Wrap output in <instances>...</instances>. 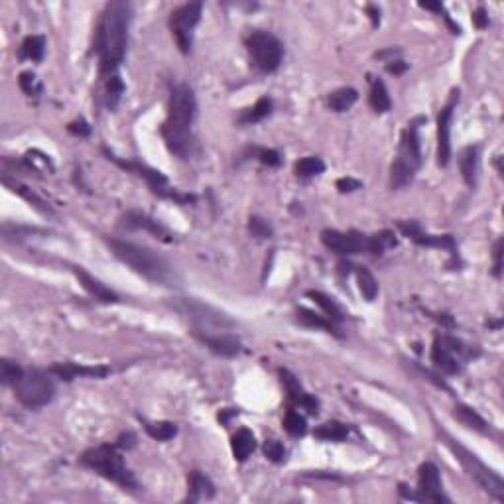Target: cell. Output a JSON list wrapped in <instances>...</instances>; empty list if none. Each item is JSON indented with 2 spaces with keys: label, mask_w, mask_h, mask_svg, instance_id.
<instances>
[{
  "label": "cell",
  "mask_w": 504,
  "mask_h": 504,
  "mask_svg": "<svg viewBox=\"0 0 504 504\" xmlns=\"http://www.w3.org/2000/svg\"><path fill=\"white\" fill-rule=\"evenodd\" d=\"M106 242L120 262L130 266V270H134L136 274L144 276L150 282L162 284V286H172V282L175 280L172 264L164 256H159L158 252L128 242V240L106 239Z\"/></svg>",
  "instance_id": "3"
},
{
  "label": "cell",
  "mask_w": 504,
  "mask_h": 504,
  "mask_svg": "<svg viewBox=\"0 0 504 504\" xmlns=\"http://www.w3.org/2000/svg\"><path fill=\"white\" fill-rule=\"evenodd\" d=\"M67 130L71 134H75V136H89V134H91V126L81 119L75 120V122H71V124L67 126Z\"/></svg>",
  "instance_id": "46"
},
{
  "label": "cell",
  "mask_w": 504,
  "mask_h": 504,
  "mask_svg": "<svg viewBox=\"0 0 504 504\" xmlns=\"http://www.w3.org/2000/svg\"><path fill=\"white\" fill-rule=\"evenodd\" d=\"M124 93V83L119 75H110L105 85V103L108 108H115L119 105L120 97Z\"/></svg>",
  "instance_id": "38"
},
{
  "label": "cell",
  "mask_w": 504,
  "mask_h": 504,
  "mask_svg": "<svg viewBox=\"0 0 504 504\" xmlns=\"http://www.w3.org/2000/svg\"><path fill=\"white\" fill-rule=\"evenodd\" d=\"M492 258H494V276L501 278V270H503V239H498L494 242Z\"/></svg>",
  "instance_id": "45"
},
{
  "label": "cell",
  "mask_w": 504,
  "mask_h": 504,
  "mask_svg": "<svg viewBox=\"0 0 504 504\" xmlns=\"http://www.w3.org/2000/svg\"><path fill=\"white\" fill-rule=\"evenodd\" d=\"M46 53V40L43 36H28L20 46V59H32L41 61Z\"/></svg>",
  "instance_id": "32"
},
{
  "label": "cell",
  "mask_w": 504,
  "mask_h": 504,
  "mask_svg": "<svg viewBox=\"0 0 504 504\" xmlns=\"http://www.w3.org/2000/svg\"><path fill=\"white\" fill-rule=\"evenodd\" d=\"M246 48L251 53V59L254 66L264 73L276 71L284 57V46L282 41L264 30H254L246 38Z\"/></svg>",
  "instance_id": "9"
},
{
  "label": "cell",
  "mask_w": 504,
  "mask_h": 504,
  "mask_svg": "<svg viewBox=\"0 0 504 504\" xmlns=\"http://www.w3.org/2000/svg\"><path fill=\"white\" fill-rule=\"evenodd\" d=\"M18 83H20V89L24 91L26 95H30V97H38V95L41 93V83L40 79L32 73V71H24V73H20V79H18Z\"/></svg>",
  "instance_id": "40"
},
{
  "label": "cell",
  "mask_w": 504,
  "mask_h": 504,
  "mask_svg": "<svg viewBox=\"0 0 504 504\" xmlns=\"http://www.w3.org/2000/svg\"><path fill=\"white\" fill-rule=\"evenodd\" d=\"M249 231L252 233V237H256V239H270L272 237V226L268 225L264 219H260V217H251Z\"/></svg>",
  "instance_id": "42"
},
{
  "label": "cell",
  "mask_w": 504,
  "mask_h": 504,
  "mask_svg": "<svg viewBox=\"0 0 504 504\" xmlns=\"http://www.w3.org/2000/svg\"><path fill=\"white\" fill-rule=\"evenodd\" d=\"M357 284L358 290H360L362 298H365L367 302H374V300H376V295H378V282H376V278L372 276L367 268H362V266H358L357 268Z\"/></svg>",
  "instance_id": "33"
},
{
  "label": "cell",
  "mask_w": 504,
  "mask_h": 504,
  "mask_svg": "<svg viewBox=\"0 0 504 504\" xmlns=\"http://www.w3.org/2000/svg\"><path fill=\"white\" fill-rule=\"evenodd\" d=\"M422 119L410 122L404 133L400 136V148L398 156L394 159L392 168H390V186L392 189H402V187L410 186L416 177V172L422 166V146H420V124Z\"/></svg>",
  "instance_id": "5"
},
{
  "label": "cell",
  "mask_w": 504,
  "mask_h": 504,
  "mask_svg": "<svg viewBox=\"0 0 504 504\" xmlns=\"http://www.w3.org/2000/svg\"><path fill=\"white\" fill-rule=\"evenodd\" d=\"M24 374V369L18 365V362H14V360H8V358H2V362H0V378H2V382L4 385H16L18 382V378Z\"/></svg>",
  "instance_id": "39"
},
{
  "label": "cell",
  "mask_w": 504,
  "mask_h": 504,
  "mask_svg": "<svg viewBox=\"0 0 504 504\" xmlns=\"http://www.w3.org/2000/svg\"><path fill=\"white\" fill-rule=\"evenodd\" d=\"M398 229L404 237L414 240L416 244L429 246V249H445V251H449L453 260H457V244L452 235H427L416 221H400Z\"/></svg>",
  "instance_id": "14"
},
{
  "label": "cell",
  "mask_w": 504,
  "mask_h": 504,
  "mask_svg": "<svg viewBox=\"0 0 504 504\" xmlns=\"http://www.w3.org/2000/svg\"><path fill=\"white\" fill-rule=\"evenodd\" d=\"M272 108H274L272 99H270V97H262V99L256 101V105L242 110V115L239 117V122L240 124H254V122H260V120H264L266 117L272 115Z\"/></svg>",
  "instance_id": "26"
},
{
  "label": "cell",
  "mask_w": 504,
  "mask_h": 504,
  "mask_svg": "<svg viewBox=\"0 0 504 504\" xmlns=\"http://www.w3.org/2000/svg\"><path fill=\"white\" fill-rule=\"evenodd\" d=\"M313 436L321 441H343L349 436V427L341 422H325L313 432Z\"/></svg>",
  "instance_id": "31"
},
{
  "label": "cell",
  "mask_w": 504,
  "mask_h": 504,
  "mask_svg": "<svg viewBox=\"0 0 504 504\" xmlns=\"http://www.w3.org/2000/svg\"><path fill=\"white\" fill-rule=\"evenodd\" d=\"M264 455L272 463H284L286 461V447L280 443L278 439H266Z\"/></svg>",
  "instance_id": "41"
},
{
  "label": "cell",
  "mask_w": 504,
  "mask_h": 504,
  "mask_svg": "<svg viewBox=\"0 0 504 504\" xmlns=\"http://www.w3.org/2000/svg\"><path fill=\"white\" fill-rule=\"evenodd\" d=\"M420 6L425 8V10H434V12H445V8H443V4L441 2H420Z\"/></svg>",
  "instance_id": "49"
},
{
  "label": "cell",
  "mask_w": 504,
  "mask_h": 504,
  "mask_svg": "<svg viewBox=\"0 0 504 504\" xmlns=\"http://www.w3.org/2000/svg\"><path fill=\"white\" fill-rule=\"evenodd\" d=\"M307 295L316 302V304L323 309V313H325V318L331 319L333 323L337 325V323H341L343 319H345V311L341 309V305L337 304L333 298L329 295H325V293L321 292H307Z\"/></svg>",
  "instance_id": "27"
},
{
  "label": "cell",
  "mask_w": 504,
  "mask_h": 504,
  "mask_svg": "<svg viewBox=\"0 0 504 504\" xmlns=\"http://www.w3.org/2000/svg\"><path fill=\"white\" fill-rule=\"evenodd\" d=\"M360 187H362V184L358 180H355V177H341V180H337V189L341 193H353V191H357Z\"/></svg>",
  "instance_id": "43"
},
{
  "label": "cell",
  "mask_w": 504,
  "mask_h": 504,
  "mask_svg": "<svg viewBox=\"0 0 504 504\" xmlns=\"http://www.w3.org/2000/svg\"><path fill=\"white\" fill-rule=\"evenodd\" d=\"M103 152L106 154V158L113 159V162H115L117 166H120L122 170H128V172L136 173L138 177H142V180L148 184V187H150V191H152L154 195L162 197V200H170L173 201V203H177V205H186V203H193V201H195V195L175 191V189L168 184V177H166L162 172H158V170L150 168L146 164H140V162H126V159L117 158V156L110 154L108 150H103Z\"/></svg>",
  "instance_id": "6"
},
{
  "label": "cell",
  "mask_w": 504,
  "mask_h": 504,
  "mask_svg": "<svg viewBox=\"0 0 504 504\" xmlns=\"http://www.w3.org/2000/svg\"><path fill=\"white\" fill-rule=\"evenodd\" d=\"M280 376H282V385H284L286 392H288V398L292 400L295 406H302V408L309 411V414H318L319 410L318 398H313L311 394L305 392L304 386L300 385V380L293 376L292 372L282 369V371H280Z\"/></svg>",
  "instance_id": "18"
},
{
  "label": "cell",
  "mask_w": 504,
  "mask_h": 504,
  "mask_svg": "<svg viewBox=\"0 0 504 504\" xmlns=\"http://www.w3.org/2000/svg\"><path fill=\"white\" fill-rule=\"evenodd\" d=\"M295 319H298L302 325H305V327H311V329H321V331L333 333V335H337V337H339L337 325L333 323L331 319H327L325 316H319V313L311 311V309L298 307V311H295Z\"/></svg>",
  "instance_id": "24"
},
{
  "label": "cell",
  "mask_w": 504,
  "mask_h": 504,
  "mask_svg": "<svg viewBox=\"0 0 504 504\" xmlns=\"http://www.w3.org/2000/svg\"><path fill=\"white\" fill-rule=\"evenodd\" d=\"M14 394L26 408L32 410L50 404L55 394V385L50 376V371H24V374L14 385Z\"/></svg>",
  "instance_id": "7"
},
{
  "label": "cell",
  "mask_w": 504,
  "mask_h": 504,
  "mask_svg": "<svg viewBox=\"0 0 504 504\" xmlns=\"http://www.w3.org/2000/svg\"><path fill=\"white\" fill-rule=\"evenodd\" d=\"M406 69H408V64H404V61H394V59H392V61L386 64V71H388V73H394V75H402Z\"/></svg>",
  "instance_id": "48"
},
{
  "label": "cell",
  "mask_w": 504,
  "mask_h": 504,
  "mask_svg": "<svg viewBox=\"0 0 504 504\" xmlns=\"http://www.w3.org/2000/svg\"><path fill=\"white\" fill-rule=\"evenodd\" d=\"M475 355L473 349L465 345L461 339L452 337V335H436L434 345H432V362L436 365L445 374H457L463 371V365L467 358Z\"/></svg>",
  "instance_id": "8"
},
{
  "label": "cell",
  "mask_w": 504,
  "mask_h": 504,
  "mask_svg": "<svg viewBox=\"0 0 504 504\" xmlns=\"http://www.w3.org/2000/svg\"><path fill=\"white\" fill-rule=\"evenodd\" d=\"M325 172V164L318 156H305L300 162H295V175L298 177H316L319 173Z\"/></svg>",
  "instance_id": "35"
},
{
  "label": "cell",
  "mask_w": 504,
  "mask_h": 504,
  "mask_svg": "<svg viewBox=\"0 0 504 504\" xmlns=\"http://www.w3.org/2000/svg\"><path fill=\"white\" fill-rule=\"evenodd\" d=\"M110 372L105 365H95V367H85V365H75V362H59L50 367V374H55L61 380H73V378H105Z\"/></svg>",
  "instance_id": "17"
},
{
  "label": "cell",
  "mask_w": 504,
  "mask_h": 504,
  "mask_svg": "<svg viewBox=\"0 0 504 504\" xmlns=\"http://www.w3.org/2000/svg\"><path fill=\"white\" fill-rule=\"evenodd\" d=\"M144 429L150 438L158 441H170L177 436V425L173 422H144Z\"/></svg>",
  "instance_id": "36"
},
{
  "label": "cell",
  "mask_w": 504,
  "mask_h": 504,
  "mask_svg": "<svg viewBox=\"0 0 504 504\" xmlns=\"http://www.w3.org/2000/svg\"><path fill=\"white\" fill-rule=\"evenodd\" d=\"M459 168L463 173L465 184L469 187L477 186V172H478V148L467 146L459 156Z\"/></svg>",
  "instance_id": "23"
},
{
  "label": "cell",
  "mask_w": 504,
  "mask_h": 504,
  "mask_svg": "<svg viewBox=\"0 0 504 504\" xmlns=\"http://www.w3.org/2000/svg\"><path fill=\"white\" fill-rule=\"evenodd\" d=\"M418 494L422 503H449V498L443 494L439 469L432 461H425L418 471Z\"/></svg>",
  "instance_id": "15"
},
{
  "label": "cell",
  "mask_w": 504,
  "mask_h": 504,
  "mask_svg": "<svg viewBox=\"0 0 504 504\" xmlns=\"http://www.w3.org/2000/svg\"><path fill=\"white\" fill-rule=\"evenodd\" d=\"M2 182H4V186L10 187V191L18 193L20 197H24V200H26L30 205H34V207H36L38 211L50 213V207H46V203H43V201H41L40 197H38V195H36V193L32 191V189H28L26 186H22L20 182H12V180H10L8 175H4V180H2Z\"/></svg>",
  "instance_id": "34"
},
{
  "label": "cell",
  "mask_w": 504,
  "mask_h": 504,
  "mask_svg": "<svg viewBox=\"0 0 504 504\" xmlns=\"http://www.w3.org/2000/svg\"><path fill=\"white\" fill-rule=\"evenodd\" d=\"M453 416H455L461 424L467 425V427H471V429H475V432H481V434H487V432H489L487 420H485L481 414H477V411L473 410V408L465 406V404H457L455 410H453Z\"/></svg>",
  "instance_id": "25"
},
{
  "label": "cell",
  "mask_w": 504,
  "mask_h": 504,
  "mask_svg": "<svg viewBox=\"0 0 504 504\" xmlns=\"http://www.w3.org/2000/svg\"><path fill=\"white\" fill-rule=\"evenodd\" d=\"M396 244H398V240H396V235L392 231H380V233L369 237V254L380 256L386 251L394 249Z\"/></svg>",
  "instance_id": "30"
},
{
  "label": "cell",
  "mask_w": 504,
  "mask_h": 504,
  "mask_svg": "<svg viewBox=\"0 0 504 504\" xmlns=\"http://www.w3.org/2000/svg\"><path fill=\"white\" fill-rule=\"evenodd\" d=\"M231 449H233V455L237 461H246L251 457V453L256 449V438L252 434L251 429L242 427L239 429L233 439H231Z\"/></svg>",
  "instance_id": "22"
},
{
  "label": "cell",
  "mask_w": 504,
  "mask_h": 504,
  "mask_svg": "<svg viewBox=\"0 0 504 504\" xmlns=\"http://www.w3.org/2000/svg\"><path fill=\"white\" fill-rule=\"evenodd\" d=\"M473 24L477 28L489 26V16H487V10H485L483 6H478L477 10L473 12Z\"/></svg>",
  "instance_id": "47"
},
{
  "label": "cell",
  "mask_w": 504,
  "mask_h": 504,
  "mask_svg": "<svg viewBox=\"0 0 504 504\" xmlns=\"http://www.w3.org/2000/svg\"><path fill=\"white\" fill-rule=\"evenodd\" d=\"M357 89H353V87H341V89H337V91H333L329 95L327 103H329V108L335 110V113H345V110H349L351 106L357 103Z\"/></svg>",
  "instance_id": "28"
},
{
  "label": "cell",
  "mask_w": 504,
  "mask_h": 504,
  "mask_svg": "<svg viewBox=\"0 0 504 504\" xmlns=\"http://www.w3.org/2000/svg\"><path fill=\"white\" fill-rule=\"evenodd\" d=\"M201 12H203V2H187L177 6L170 18V28H172L173 38L182 53L191 52L193 46V32L200 24Z\"/></svg>",
  "instance_id": "11"
},
{
  "label": "cell",
  "mask_w": 504,
  "mask_h": 504,
  "mask_svg": "<svg viewBox=\"0 0 504 504\" xmlns=\"http://www.w3.org/2000/svg\"><path fill=\"white\" fill-rule=\"evenodd\" d=\"M369 103L371 106L376 110V113H388L390 106H392V101H390V95H388V89H386L385 81L380 79H372L371 81V95H369Z\"/></svg>",
  "instance_id": "29"
},
{
  "label": "cell",
  "mask_w": 504,
  "mask_h": 504,
  "mask_svg": "<svg viewBox=\"0 0 504 504\" xmlns=\"http://www.w3.org/2000/svg\"><path fill=\"white\" fill-rule=\"evenodd\" d=\"M215 496V485L211 478L205 477L201 471H193L189 475V503H197L201 498H213Z\"/></svg>",
  "instance_id": "21"
},
{
  "label": "cell",
  "mask_w": 504,
  "mask_h": 504,
  "mask_svg": "<svg viewBox=\"0 0 504 504\" xmlns=\"http://www.w3.org/2000/svg\"><path fill=\"white\" fill-rule=\"evenodd\" d=\"M321 242L339 256H351V254H369V237L360 235L357 231L341 233L335 229H325L321 233Z\"/></svg>",
  "instance_id": "12"
},
{
  "label": "cell",
  "mask_w": 504,
  "mask_h": 504,
  "mask_svg": "<svg viewBox=\"0 0 504 504\" xmlns=\"http://www.w3.org/2000/svg\"><path fill=\"white\" fill-rule=\"evenodd\" d=\"M367 10H369V14H371V18H372V24L374 26H378V22H380V10L376 8V6H367Z\"/></svg>",
  "instance_id": "50"
},
{
  "label": "cell",
  "mask_w": 504,
  "mask_h": 504,
  "mask_svg": "<svg viewBox=\"0 0 504 504\" xmlns=\"http://www.w3.org/2000/svg\"><path fill=\"white\" fill-rule=\"evenodd\" d=\"M122 225L126 229H138V231H148L150 235H154L156 239L162 242H172L173 235L168 226H164L154 217H150L146 213L128 211L122 217Z\"/></svg>",
  "instance_id": "16"
},
{
  "label": "cell",
  "mask_w": 504,
  "mask_h": 504,
  "mask_svg": "<svg viewBox=\"0 0 504 504\" xmlns=\"http://www.w3.org/2000/svg\"><path fill=\"white\" fill-rule=\"evenodd\" d=\"M130 4L128 2H108L101 14L97 34H95V53L99 57V67L103 75L115 73L124 59L130 26Z\"/></svg>",
  "instance_id": "1"
},
{
  "label": "cell",
  "mask_w": 504,
  "mask_h": 504,
  "mask_svg": "<svg viewBox=\"0 0 504 504\" xmlns=\"http://www.w3.org/2000/svg\"><path fill=\"white\" fill-rule=\"evenodd\" d=\"M81 463L93 469L95 473H99L106 481L119 485L124 491H134V489L140 487L133 471L124 465V457H122L117 443H113V445L103 443V445L87 449L81 455Z\"/></svg>",
  "instance_id": "4"
},
{
  "label": "cell",
  "mask_w": 504,
  "mask_h": 504,
  "mask_svg": "<svg viewBox=\"0 0 504 504\" xmlns=\"http://www.w3.org/2000/svg\"><path fill=\"white\" fill-rule=\"evenodd\" d=\"M195 337L200 339L207 349L221 357H235L240 353V341L235 335H211V333L195 331Z\"/></svg>",
  "instance_id": "19"
},
{
  "label": "cell",
  "mask_w": 504,
  "mask_h": 504,
  "mask_svg": "<svg viewBox=\"0 0 504 504\" xmlns=\"http://www.w3.org/2000/svg\"><path fill=\"white\" fill-rule=\"evenodd\" d=\"M447 445L452 447V452L455 453V457L461 461L465 467V471L471 475V477L477 481L478 485L483 487V491H487L492 494L496 501H504V485L503 478L498 477L494 471H491L485 463H481L477 459V455H473L471 452H467L465 447H461L459 443H455L449 436H447Z\"/></svg>",
  "instance_id": "10"
},
{
  "label": "cell",
  "mask_w": 504,
  "mask_h": 504,
  "mask_svg": "<svg viewBox=\"0 0 504 504\" xmlns=\"http://www.w3.org/2000/svg\"><path fill=\"white\" fill-rule=\"evenodd\" d=\"M197 115V101L195 93L189 85H175L170 93V103H168V117L162 124V136L168 150L180 156V158H189L193 152V120Z\"/></svg>",
  "instance_id": "2"
},
{
  "label": "cell",
  "mask_w": 504,
  "mask_h": 504,
  "mask_svg": "<svg viewBox=\"0 0 504 504\" xmlns=\"http://www.w3.org/2000/svg\"><path fill=\"white\" fill-rule=\"evenodd\" d=\"M459 103V91H453L449 101L441 106L438 115V164L447 166L452 158V120Z\"/></svg>",
  "instance_id": "13"
},
{
  "label": "cell",
  "mask_w": 504,
  "mask_h": 504,
  "mask_svg": "<svg viewBox=\"0 0 504 504\" xmlns=\"http://www.w3.org/2000/svg\"><path fill=\"white\" fill-rule=\"evenodd\" d=\"M284 427H286V432L290 436H293V438H302V436H305V432H307V422H305V418L300 411L288 410L286 418H284Z\"/></svg>",
  "instance_id": "37"
},
{
  "label": "cell",
  "mask_w": 504,
  "mask_h": 504,
  "mask_svg": "<svg viewBox=\"0 0 504 504\" xmlns=\"http://www.w3.org/2000/svg\"><path fill=\"white\" fill-rule=\"evenodd\" d=\"M73 272H75V276L79 280V284L87 290V292L93 295L95 300H99V302H103V304H117L119 302V295L113 292L110 288H106L105 284L101 282V280L93 278L85 268H81V266H73Z\"/></svg>",
  "instance_id": "20"
},
{
  "label": "cell",
  "mask_w": 504,
  "mask_h": 504,
  "mask_svg": "<svg viewBox=\"0 0 504 504\" xmlns=\"http://www.w3.org/2000/svg\"><path fill=\"white\" fill-rule=\"evenodd\" d=\"M258 159H260L264 166H272V168L280 166V162H282V158H280V154L276 150H260V152H258Z\"/></svg>",
  "instance_id": "44"
}]
</instances>
